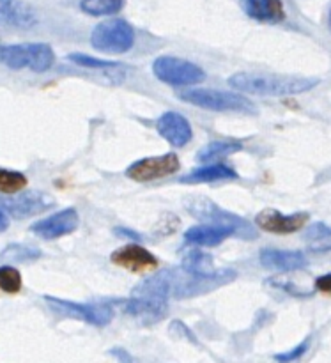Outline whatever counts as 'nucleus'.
<instances>
[{
  "label": "nucleus",
  "instance_id": "nucleus-6",
  "mask_svg": "<svg viewBox=\"0 0 331 363\" xmlns=\"http://www.w3.org/2000/svg\"><path fill=\"white\" fill-rule=\"evenodd\" d=\"M152 73L167 85H195L206 78L204 69L186 59L162 55L152 62Z\"/></svg>",
  "mask_w": 331,
  "mask_h": 363
},
{
  "label": "nucleus",
  "instance_id": "nucleus-5",
  "mask_svg": "<svg viewBox=\"0 0 331 363\" xmlns=\"http://www.w3.org/2000/svg\"><path fill=\"white\" fill-rule=\"evenodd\" d=\"M133 27L119 18L101 21L91 34V45L103 53H126L133 48Z\"/></svg>",
  "mask_w": 331,
  "mask_h": 363
},
{
  "label": "nucleus",
  "instance_id": "nucleus-13",
  "mask_svg": "<svg viewBox=\"0 0 331 363\" xmlns=\"http://www.w3.org/2000/svg\"><path fill=\"white\" fill-rule=\"evenodd\" d=\"M167 308H169V300H159V298L131 296L123 303V311L144 325L162 321L167 315Z\"/></svg>",
  "mask_w": 331,
  "mask_h": 363
},
{
  "label": "nucleus",
  "instance_id": "nucleus-36",
  "mask_svg": "<svg viewBox=\"0 0 331 363\" xmlns=\"http://www.w3.org/2000/svg\"><path fill=\"white\" fill-rule=\"evenodd\" d=\"M328 23H330V28H331V9H330V16H328Z\"/></svg>",
  "mask_w": 331,
  "mask_h": 363
},
{
  "label": "nucleus",
  "instance_id": "nucleus-21",
  "mask_svg": "<svg viewBox=\"0 0 331 363\" xmlns=\"http://www.w3.org/2000/svg\"><path fill=\"white\" fill-rule=\"evenodd\" d=\"M181 268L188 273H193V275H213L215 273V261L206 252L191 248L183 254Z\"/></svg>",
  "mask_w": 331,
  "mask_h": 363
},
{
  "label": "nucleus",
  "instance_id": "nucleus-31",
  "mask_svg": "<svg viewBox=\"0 0 331 363\" xmlns=\"http://www.w3.org/2000/svg\"><path fill=\"white\" fill-rule=\"evenodd\" d=\"M315 289H318L319 293L331 294V273L319 277V279L315 280Z\"/></svg>",
  "mask_w": 331,
  "mask_h": 363
},
{
  "label": "nucleus",
  "instance_id": "nucleus-34",
  "mask_svg": "<svg viewBox=\"0 0 331 363\" xmlns=\"http://www.w3.org/2000/svg\"><path fill=\"white\" fill-rule=\"evenodd\" d=\"M7 229H9V216H7L6 211L0 208V234L6 233Z\"/></svg>",
  "mask_w": 331,
  "mask_h": 363
},
{
  "label": "nucleus",
  "instance_id": "nucleus-7",
  "mask_svg": "<svg viewBox=\"0 0 331 363\" xmlns=\"http://www.w3.org/2000/svg\"><path fill=\"white\" fill-rule=\"evenodd\" d=\"M181 163L177 155L169 152L163 156H155V158H144L135 162L133 165L128 167L126 176L137 183H149V181L169 177L179 170Z\"/></svg>",
  "mask_w": 331,
  "mask_h": 363
},
{
  "label": "nucleus",
  "instance_id": "nucleus-29",
  "mask_svg": "<svg viewBox=\"0 0 331 363\" xmlns=\"http://www.w3.org/2000/svg\"><path fill=\"white\" fill-rule=\"evenodd\" d=\"M303 238L308 241H322V240H331V225H326L322 222L310 223L307 227V230L303 233Z\"/></svg>",
  "mask_w": 331,
  "mask_h": 363
},
{
  "label": "nucleus",
  "instance_id": "nucleus-9",
  "mask_svg": "<svg viewBox=\"0 0 331 363\" xmlns=\"http://www.w3.org/2000/svg\"><path fill=\"white\" fill-rule=\"evenodd\" d=\"M53 204L48 194L39 191H27L21 195H11V197H0V208L9 213L14 218H28V216L39 215L46 211Z\"/></svg>",
  "mask_w": 331,
  "mask_h": 363
},
{
  "label": "nucleus",
  "instance_id": "nucleus-33",
  "mask_svg": "<svg viewBox=\"0 0 331 363\" xmlns=\"http://www.w3.org/2000/svg\"><path fill=\"white\" fill-rule=\"evenodd\" d=\"M170 330H172V332H174V330H179L181 335H184V337H186L188 340H191V342H195L193 333H191L190 330H188L186 326H184L183 323H181V321H172V325H170Z\"/></svg>",
  "mask_w": 331,
  "mask_h": 363
},
{
  "label": "nucleus",
  "instance_id": "nucleus-32",
  "mask_svg": "<svg viewBox=\"0 0 331 363\" xmlns=\"http://www.w3.org/2000/svg\"><path fill=\"white\" fill-rule=\"evenodd\" d=\"M108 353L112 354L113 358H116L117 363H133V360H131L130 354H128L124 350H120V347H116V350H110Z\"/></svg>",
  "mask_w": 331,
  "mask_h": 363
},
{
  "label": "nucleus",
  "instance_id": "nucleus-27",
  "mask_svg": "<svg viewBox=\"0 0 331 363\" xmlns=\"http://www.w3.org/2000/svg\"><path fill=\"white\" fill-rule=\"evenodd\" d=\"M67 60H71V62L78 64V66H82V67H91V69H103V71L124 69V66L120 62L94 59V57L85 55V53H71V55H67Z\"/></svg>",
  "mask_w": 331,
  "mask_h": 363
},
{
  "label": "nucleus",
  "instance_id": "nucleus-15",
  "mask_svg": "<svg viewBox=\"0 0 331 363\" xmlns=\"http://www.w3.org/2000/svg\"><path fill=\"white\" fill-rule=\"evenodd\" d=\"M261 264L268 269H275V272H296V269H303L308 264V259L303 252L294 250H273V248H266L261 250Z\"/></svg>",
  "mask_w": 331,
  "mask_h": 363
},
{
  "label": "nucleus",
  "instance_id": "nucleus-1",
  "mask_svg": "<svg viewBox=\"0 0 331 363\" xmlns=\"http://www.w3.org/2000/svg\"><path fill=\"white\" fill-rule=\"evenodd\" d=\"M229 85L237 92L257 96H282L303 94L319 85V78L296 77V74H275V73H250L241 71L229 78Z\"/></svg>",
  "mask_w": 331,
  "mask_h": 363
},
{
  "label": "nucleus",
  "instance_id": "nucleus-18",
  "mask_svg": "<svg viewBox=\"0 0 331 363\" xmlns=\"http://www.w3.org/2000/svg\"><path fill=\"white\" fill-rule=\"evenodd\" d=\"M240 2L252 20L262 23H280L286 18L282 0H240Z\"/></svg>",
  "mask_w": 331,
  "mask_h": 363
},
{
  "label": "nucleus",
  "instance_id": "nucleus-4",
  "mask_svg": "<svg viewBox=\"0 0 331 363\" xmlns=\"http://www.w3.org/2000/svg\"><path fill=\"white\" fill-rule=\"evenodd\" d=\"M188 213H190L193 218L201 220L204 223H216V225L229 227L234 230L236 236L247 238V240H254L257 236L254 225L248 223L247 220L241 218V216L234 215V213L222 209L218 204H215L213 201L206 197H195L191 201L186 202Z\"/></svg>",
  "mask_w": 331,
  "mask_h": 363
},
{
  "label": "nucleus",
  "instance_id": "nucleus-25",
  "mask_svg": "<svg viewBox=\"0 0 331 363\" xmlns=\"http://www.w3.org/2000/svg\"><path fill=\"white\" fill-rule=\"evenodd\" d=\"M41 257V252L38 248L25 247V245H11L0 254V259L9 264H18V262H30Z\"/></svg>",
  "mask_w": 331,
  "mask_h": 363
},
{
  "label": "nucleus",
  "instance_id": "nucleus-30",
  "mask_svg": "<svg viewBox=\"0 0 331 363\" xmlns=\"http://www.w3.org/2000/svg\"><path fill=\"white\" fill-rule=\"evenodd\" d=\"M308 344H310V339L303 340V342L298 344L296 347H293V350L287 351V353H280V354H276L275 360H276V362H280V363H289V362L298 360V358H301V357H303L305 353H307Z\"/></svg>",
  "mask_w": 331,
  "mask_h": 363
},
{
  "label": "nucleus",
  "instance_id": "nucleus-26",
  "mask_svg": "<svg viewBox=\"0 0 331 363\" xmlns=\"http://www.w3.org/2000/svg\"><path fill=\"white\" fill-rule=\"evenodd\" d=\"M27 186V177L16 170L0 169V194L2 195H14L20 194Z\"/></svg>",
  "mask_w": 331,
  "mask_h": 363
},
{
  "label": "nucleus",
  "instance_id": "nucleus-28",
  "mask_svg": "<svg viewBox=\"0 0 331 363\" xmlns=\"http://www.w3.org/2000/svg\"><path fill=\"white\" fill-rule=\"evenodd\" d=\"M0 289L4 293L14 294L21 289V275L13 266H2L0 268Z\"/></svg>",
  "mask_w": 331,
  "mask_h": 363
},
{
  "label": "nucleus",
  "instance_id": "nucleus-12",
  "mask_svg": "<svg viewBox=\"0 0 331 363\" xmlns=\"http://www.w3.org/2000/svg\"><path fill=\"white\" fill-rule=\"evenodd\" d=\"M110 261L113 262L119 268L128 269V272L133 273H144L156 269L158 266V259L147 250V248L140 247V245H126V247H120L110 255Z\"/></svg>",
  "mask_w": 331,
  "mask_h": 363
},
{
  "label": "nucleus",
  "instance_id": "nucleus-20",
  "mask_svg": "<svg viewBox=\"0 0 331 363\" xmlns=\"http://www.w3.org/2000/svg\"><path fill=\"white\" fill-rule=\"evenodd\" d=\"M241 149H243V142L237 140V138H220V140H213L208 145H204L198 151L197 160L202 163H209L241 151Z\"/></svg>",
  "mask_w": 331,
  "mask_h": 363
},
{
  "label": "nucleus",
  "instance_id": "nucleus-11",
  "mask_svg": "<svg viewBox=\"0 0 331 363\" xmlns=\"http://www.w3.org/2000/svg\"><path fill=\"white\" fill-rule=\"evenodd\" d=\"M78 225H80V216H78L77 209L67 208L48 216V218L41 220V222L34 223L30 227V233L38 234L43 240H57V238L74 233Z\"/></svg>",
  "mask_w": 331,
  "mask_h": 363
},
{
  "label": "nucleus",
  "instance_id": "nucleus-17",
  "mask_svg": "<svg viewBox=\"0 0 331 363\" xmlns=\"http://www.w3.org/2000/svg\"><path fill=\"white\" fill-rule=\"evenodd\" d=\"M234 236V230L229 227L216 225V223H202V225H193L186 230L184 240L197 247H216L223 243L227 238Z\"/></svg>",
  "mask_w": 331,
  "mask_h": 363
},
{
  "label": "nucleus",
  "instance_id": "nucleus-8",
  "mask_svg": "<svg viewBox=\"0 0 331 363\" xmlns=\"http://www.w3.org/2000/svg\"><path fill=\"white\" fill-rule=\"evenodd\" d=\"M45 300L52 305L53 311L62 312V314L74 319H80V321L91 323L94 326H106L113 318V311L108 305H82L52 296H46Z\"/></svg>",
  "mask_w": 331,
  "mask_h": 363
},
{
  "label": "nucleus",
  "instance_id": "nucleus-35",
  "mask_svg": "<svg viewBox=\"0 0 331 363\" xmlns=\"http://www.w3.org/2000/svg\"><path fill=\"white\" fill-rule=\"evenodd\" d=\"M117 236H123V238H133V240H138V234L133 233V230H128V229H116Z\"/></svg>",
  "mask_w": 331,
  "mask_h": 363
},
{
  "label": "nucleus",
  "instance_id": "nucleus-22",
  "mask_svg": "<svg viewBox=\"0 0 331 363\" xmlns=\"http://www.w3.org/2000/svg\"><path fill=\"white\" fill-rule=\"evenodd\" d=\"M55 62V53L46 43H28V67L35 73H45Z\"/></svg>",
  "mask_w": 331,
  "mask_h": 363
},
{
  "label": "nucleus",
  "instance_id": "nucleus-2",
  "mask_svg": "<svg viewBox=\"0 0 331 363\" xmlns=\"http://www.w3.org/2000/svg\"><path fill=\"white\" fill-rule=\"evenodd\" d=\"M163 282H165L167 294L174 300H183V298L198 296V294H208L218 287L227 286L232 280H236L237 273L234 269H222L215 272L213 275H193V273L181 269H163Z\"/></svg>",
  "mask_w": 331,
  "mask_h": 363
},
{
  "label": "nucleus",
  "instance_id": "nucleus-23",
  "mask_svg": "<svg viewBox=\"0 0 331 363\" xmlns=\"http://www.w3.org/2000/svg\"><path fill=\"white\" fill-rule=\"evenodd\" d=\"M0 62L9 69L28 67V45L0 46Z\"/></svg>",
  "mask_w": 331,
  "mask_h": 363
},
{
  "label": "nucleus",
  "instance_id": "nucleus-24",
  "mask_svg": "<svg viewBox=\"0 0 331 363\" xmlns=\"http://www.w3.org/2000/svg\"><path fill=\"white\" fill-rule=\"evenodd\" d=\"M124 0H82L80 9L91 16H108L123 9Z\"/></svg>",
  "mask_w": 331,
  "mask_h": 363
},
{
  "label": "nucleus",
  "instance_id": "nucleus-10",
  "mask_svg": "<svg viewBox=\"0 0 331 363\" xmlns=\"http://www.w3.org/2000/svg\"><path fill=\"white\" fill-rule=\"evenodd\" d=\"M308 213H294V215H282L276 209H262L255 216V225L266 233L273 234H293L298 233L308 223Z\"/></svg>",
  "mask_w": 331,
  "mask_h": 363
},
{
  "label": "nucleus",
  "instance_id": "nucleus-16",
  "mask_svg": "<svg viewBox=\"0 0 331 363\" xmlns=\"http://www.w3.org/2000/svg\"><path fill=\"white\" fill-rule=\"evenodd\" d=\"M0 21L11 27H34L38 16L28 4L21 0H0Z\"/></svg>",
  "mask_w": 331,
  "mask_h": 363
},
{
  "label": "nucleus",
  "instance_id": "nucleus-19",
  "mask_svg": "<svg viewBox=\"0 0 331 363\" xmlns=\"http://www.w3.org/2000/svg\"><path fill=\"white\" fill-rule=\"evenodd\" d=\"M237 172L225 163H209L191 170L188 176L181 177V183H215V181L236 179Z\"/></svg>",
  "mask_w": 331,
  "mask_h": 363
},
{
  "label": "nucleus",
  "instance_id": "nucleus-3",
  "mask_svg": "<svg viewBox=\"0 0 331 363\" xmlns=\"http://www.w3.org/2000/svg\"><path fill=\"white\" fill-rule=\"evenodd\" d=\"M179 99L198 108L213 110V112H241V113H257V106L254 101L241 96V92H225L216 89H193V91L179 92Z\"/></svg>",
  "mask_w": 331,
  "mask_h": 363
},
{
  "label": "nucleus",
  "instance_id": "nucleus-14",
  "mask_svg": "<svg viewBox=\"0 0 331 363\" xmlns=\"http://www.w3.org/2000/svg\"><path fill=\"white\" fill-rule=\"evenodd\" d=\"M158 133L174 147H184L193 137L191 124L184 116L177 112H165L156 121Z\"/></svg>",
  "mask_w": 331,
  "mask_h": 363
}]
</instances>
